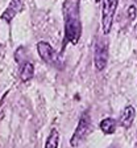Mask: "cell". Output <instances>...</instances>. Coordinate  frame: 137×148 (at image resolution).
Returning a JSON list of instances; mask_svg holds the SVG:
<instances>
[{
    "label": "cell",
    "mask_w": 137,
    "mask_h": 148,
    "mask_svg": "<svg viewBox=\"0 0 137 148\" xmlns=\"http://www.w3.org/2000/svg\"><path fill=\"white\" fill-rule=\"evenodd\" d=\"M136 118V110L133 106H125L120 114V124L124 128H129Z\"/></svg>",
    "instance_id": "cell-7"
},
{
    "label": "cell",
    "mask_w": 137,
    "mask_h": 148,
    "mask_svg": "<svg viewBox=\"0 0 137 148\" xmlns=\"http://www.w3.org/2000/svg\"><path fill=\"white\" fill-rule=\"evenodd\" d=\"M90 128H91V116H90V111H85L82 116L78 120L76 128L74 131L73 136L70 139V145L73 148H76L80 143L85 140V138L89 135Z\"/></svg>",
    "instance_id": "cell-2"
},
{
    "label": "cell",
    "mask_w": 137,
    "mask_h": 148,
    "mask_svg": "<svg viewBox=\"0 0 137 148\" xmlns=\"http://www.w3.org/2000/svg\"><path fill=\"white\" fill-rule=\"evenodd\" d=\"M127 13H128V17L131 21H133L134 18H136V7L134 5H131L128 8V11H127Z\"/></svg>",
    "instance_id": "cell-11"
},
{
    "label": "cell",
    "mask_w": 137,
    "mask_h": 148,
    "mask_svg": "<svg viewBox=\"0 0 137 148\" xmlns=\"http://www.w3.org/2000/svg\"><path fill=\"white\" fill-rule=\"evenodd\" d=\"M37 52L40 54L41 60L44 62L49 65H57L58 58H57V53L54 52V49L52 48V45L46 41H40L37 44Z\"/></svg>",
    "instance_id": "cell-5"
},
{
    "label": "cell",
    "mask_w": 137,
    "mask_h": 148,
    "mask_svg": "<svg viewBox=\"0 0 137 148\" xmlns=\"http://www.w3.org/2000/svg\"><path fill=\"white\" fill-rule=\"evenodd\" d=\"M99 1H100V0H95V3H99Z\"/></svg>",
    "instance_id": "cell-12"
},
{
    "label": "cell",
    "mask_w": 137,
    "mask_h": 148,
    "mask_svg": "<svg viewBox=\"0 0 137 148\" xmlns=\"http://www.w3.org/2000/svg\"><path fill=\"white\" fill-rule=\"evenodd\" d=\"M116 124H117L116 123V119H113V118H104L100 122L99 127H100L103 134H106V135H112L116 131Z\"/></svg>",
    "instance_id": "cell-9"
},
{
    "label": "cell",
    "mask_w": 137,
    "mask_h": 148,
    "mask_svg": "<svg viewBox=\"0 0 137 148\" xmlns=\"http://www.w3.org/2000/svg\"><path fill=\"white\" fill-rule=\"evenodd\" d=\"M80 36H82V24L76 8L70 1H67L65 4V41L76 45Z\"/></svg>",
    "instance_id": "cell-1"
},
{
    "label": "cell",
    "mask_w": 137,
    "mask_h": 148,
    "mask_svg": "<svg viewBox=\"0 0 137 148\" xmlns=\"http://www.w3.org/2000/svg\"><path fill=\"white\" fill-rule=\"evenodd\" d=\"M117 4H119V0H103V7H102V29H103L104 34H108L111 32L116 9H117Z\"/></svg>",
    "instance_id": "cell-3"
},
{
    "label": "cell",
    "mask_w": 137,
    "mask_h": 148,
    "mask_svg": "<svg viewBox=\"0 0 137 148\" xmlns=\"http://www.w3.org/2000/svg\"><path fill=\"white\" fill-rule=\"evenodd\" d=\"M108 62V46L104 41H97L94 50V66L97 71H102Z\"/></svg>",
    "instance_id": "cell-4"
},
{
    "label": "cell",
    "mask_w": 137,
    "mask_h": 148,
    "mask_svg": "<svg viewBox=\"0 0 137 148\" xmlns=\"http://www.w3.org/2000/svg\"><path fill=\"white\" fill-rule=\"evenodd\" d=\"M133 1H134V3H136V4H137V0H133Z\"/></svg>",
    "instance_id": "cell-13"
},
{
    "label": "cell",
    "mask_w": 137,
    "mask_h": 148,
    "mask_svg": "<svg viewBox=\"0 0 137 148\" xmlns=\"http://www.w3.org/2000/svg\"><path fill=\"white\" fill-rule=\"evenodd\" d=\"M22 5H24V0H11V3L8 4L7 9L0 16V18L5 23H11L18 12H21Z\"/></svg>",
    "instance_id": "cell-6"
},
{
    "label": "cell",
    "mask_w": 137,
    "mask_h": 148,
    "mask_svg": "<svg viewBox=\"0 0 137 148\" xmlns=\"http://www.w3.org/2000/svg\"><path fill=\"white\" fill-rule=\"evenodd\" d=\"M34 75V66L32 62L25 61L21 66V70H20V79L22 82H28L31 81Z\"/></svg>",
    "instance_id": "cell-8"
},
{
    "label": "cell",
    "mask_w": 137,
    "mask_h": 148,
    "mask_svg": "<svg viewBox=\"0 0 137 148\" xmlns=\"http://www.w3.org/2000/svg\"><path fill=\"white\" fill-rule=\"evenodd\" d=\"M58 143H59V134L57 130L53 128L46 138L45 142V148H58Z\"/></svg>",
    "instance_id": "cell-10"
}]
</instances>
